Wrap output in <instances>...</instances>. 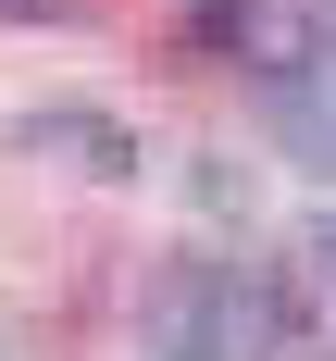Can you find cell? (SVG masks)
I'll return each instance as SVG.
<instances>
[{
    "mask_svg": "<svg viewBox=\"0 0 336 361\" xmlns=\"http://www.w3.org/2000/svg\"><path fill=\"white\" fill-rule=\"evenodd\" d=\"M287 336V299L224 274V262H187L162 274V312H149V361H274Z\"/></svg>",
    "mask_w": 336,
    "mask_h": 361,
    "instance_id": "6da1fadb",
    "label": "cell"
},
{
    "mask_svg": "<svg viewBox=\"0 0 336 361\" xmlns=\"http://www.w3.org/2000/svg\"><path fill=\"white\" fill-rule=\"evenodd\" d=\"M212 37L274 87V75H311L336 50V0H212Z\"/></svg>",
    "mask_w": 336,
    "mask_h": 361,
    "instance_id": "7a4b0ae2",
    "label": "cell"
},
{
    "mask_svg": "<svg viewBox=\"0 0 336 361\" xmlns=\"http://www.w3.org/2000/svg\"><path fill=\"white\" fill-rule=\"evenodd\" d=\"M274 137H287L299 162H324V175H336V50H324L311 75H274Z\"/></svg>",
    "mask_w": 336,
    "mask_h": 361,
    "instance_id": "3957f363",
    "label": "cell"
},
{
    "mask_svg": "<svg viewBox=\"0 0 336 361\" xmlns=\"http://www.w3.org/2000/svg\"><path fill=\"white\" fill-rule=\"evenodd\" d=\"M274 299H287V336H324V349H336V224H311V237L287 250Z\"/></svg>",
    "mask_w": 336,
    "mask_h": 361,
    "instance_id": "277c9868",
    "label": "cell"
},
{
    "mask_svg": "<svg viewBox=\"0 0 336 361\" xmlns=\"http://www.w3.org/2000/svg\"><path fill=\"white\" fill-rule=\"evenodd\" d=\"M0 13H63V0H0Z\"/></svg>",
    "mask_w": 336,
    "mask_h": 361,
    "instance_id": "5b68a950",
    "label": "cell"
}]
</instances>
